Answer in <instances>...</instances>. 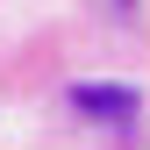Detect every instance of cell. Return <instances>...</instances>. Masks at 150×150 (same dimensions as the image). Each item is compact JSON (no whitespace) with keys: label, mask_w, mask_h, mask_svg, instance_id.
Returning a JSON list of instances; mask_svg holds the SVG:
<instances>
[{"label":"cell","mask_w":150,"mask_h":150,"mask_svg":"<svg viewBox=\"0 0 150 150\" xmlns=\"http://www.w3.org/2000/svg\"><path fill=\"white\" fill-rule=\"evenodd\" d=\"M71 107L100 115V122H122V115H136V86H71Z\"/></svg>","instance_id":"6da1fadb"}]
</instances>
